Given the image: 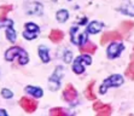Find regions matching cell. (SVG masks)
Wrapping results in <instances>:
<instances>
[{
  "label": "cell",
  "mask_w": 134,
  "mask_h": 116,
  "mask_svg": "<svg viewBox=\"0 0 134 116\" xmlns=\"http://www.w3.org/2000/svg\"><path fill=\"white\" fill-rule=\"evenodd\" d=\"M19 104L21 107L24 109V111L27 113H34L35 110L37 108V102L31 99V98H28V97H23L21 101H19Z\"/></svg>",
  "instance_id": "obj_7"
},
{
  "label": "cell",
  "mask_w": 134,
  "mask_h": 116,
  "mask_svg": "<svg viewBox=\"0 0 134 116\" xmlns=\"http://www.w3.org/2000/svg\"><path fill=\"white\" fill-rule=\"evenodd\" d=\"M86 97L88 99H94L96 98V96L93 94V82H91L88 85V87L86 88Z\"/></svg>",
  "instance_id": "obj_24"
},
{
  "label": "cell",
  "mask_w": 134,
  "mask_h": 116,
  "mask_svg": "<svg viewBox=\"0 0 134 116\" xmlns=\"http://www.w3.org/2000/svg\"><path fill=\"white\" fill-rule=\"evenodd\" d=\"M63 97H64V101L69 102V103L74 102L75 99H76V97H77L76 88H75L71 84H68L66 87H65V90H64V92H63Z\"/></svg>",
  "instance_id": "obj_8"
},
{
  "label": "cell",
  "mask_w": 134,
  "mask_h": 116,
  "mask_svg": "<svg viewBox=\"0 0 134 116\" xmlns=\"http://www.w3.org/2000/svg\"><path fill=\"white\" fill-rule=\"evenodd\" d=\"M25 12L31 16H41L44 12V6L41 3L30 1V3L25 4Z\"/></svg>",
  "instance_id": "obj_6"
},
{
  "label": "cell",
  "mask_w": 134,
  "mask_h": 116,
  "mask_svg": "<svg viewBox=\"0 0 134 116\" xmlns=\"http://www.w3.org/2000/svg\"><path fill=\"white\" fill-rule=\"evenodd\" d=\"M28 62H29V54H28V52H27L24 48H22V50H21V52H19V56H18V63L21 64V65H25Z\"/></svg>",
  "instance_id": "obj_20"
},
{
  "label": "cell",
  "mask_w": 134,
  "mask_h": 116,
  "mask_svg": "<svg viewBox=\"0 0 134 116\" xmlns=\"http://www.w3.org/2000/svg\"><path fill=\"white\" fill-rule=\"evenodd\" d=\"M11 9H12V6H10V5H9V6L6 5V6H1V7H0V18H1V19L5 18L6 13L9 12Z\"/></svg>",
  "instance_id": "obj_27"
},
{
  "label": "cell",
  "mask_w": 134,
  "mask_h": 116,
  "mask_svg": "<svg viewBox=\"0 0 134 116\" xmlns=\"http://www.w3.org/2000/svg\"><path fill=\"white\" fill-rule=\"evenodd\" d=\"M37 53H39V57H40V59L42 60V63H48L51 60L48 48H47L46 46H44V45H40V46H39Z\"/></svg>",
  "instance_id": "obj_14"
},
{
  "label": "cell",
  "mask_w": 134,
  "mask_h": 116,
  "mask_svg": "<svg viewBox=\"0 0 134 116\" xmlns=\"http://www.w3.org/2000/svg\"><path fill=\"white\" fill-rule=\"evenodd\" d=\"M37 35H39L37 31H31V30H28V29H25L23 31V38L25 40H34V39H36Z\"/></svg>",
  "instance_id": "obj_21"
},
{
  "label": "cell",
  "mask_w": 134,
  "mask_h": 116,
  "mask_svg": "<svg viewBox=\"0 0 134 116\" xmlns=\"http://www.w3.org/2000/svg\"><path fill=\"white\" fill-rule=\"evenodd\" d=\"M6 28H5V35H6V39L10 41V42H15L16 39H17V33H16V30L13 29V22L11 21V19H9L6 22Z\"/></svg>",
  "instance_id": "obj_9"
},
{
  "label": "cell",
  "mask_w": 134,
  "mask_h": 116,
  "mask_svg": "<svg viewBox=\"0 0 134 116\" xmlns=\"http://www.w3.org/2000/svg\"><path fill=\"white\" fill-rule=\"evenodd\" d=\"M93 109L96 113L102 116H108L111 114V108H110V105H105V104L100 103V102H96V103H94Z\"/></svg>",
  "instance_id": "obj_10"
},
{
  "label": "cell",
  "mask_w": 134,
  "mask_h": 116,
  "mask_svg": "<svg viewBox=\"0 0 134 116\" xmlns=\"http://www.w3.org/2000/svg\"><path fill=\"white\" fill-rule=\"evenodd\" d=\"M24 91H25V93H28L29 96L36 98V99H39V98H41L44 96L42 88L39 87V86H27V87L24 88Z\"/></svg>",
  "instance_id": "obj_11"
},
{
  "label": "cell",
  "mask_w": 134,
  "mask_h": 116,
  "mask_svg": "<svg viewBox=\"0 0 134 116\" xmlns=\"http://www.w3.org/2000/svg\"><path fill=\"white\" fill-rule=\"evenodd\" d=\"M123 50H125V46H123L122 42H116V41H114V42H111V44L108 46V48H106V56H108L109 59H115V58H119V57L121 56Z\"/></svg>",
  "instance_id": "obj_5"
},
{
  "label": "cell",
  "mask_w": 134,
  "mask_h": 116,
  "mask_svg": "<svg viewBox=\"0 0 134 116\" xmlns=\"http://www.w3.org/2000/svg\"><path fill=\"white\" fill-rule=\"evenodd\" d=\"M120 12L126 16H129V17H134V5L127 4V5H125V6H122L120 9Z\"/></svg>",
  "instance_id": "obj_19"
},
{
  "label": "cell",
  "mask_w": 134,
  "mask_h": 116,
  "mask_svg": "<svg viewBox=\"0 0 134 116\" xmlns=\"http://www.w3.org/2000/svg\"><path fill=\"white\" fill-rule=\"evenodd\" d=\"M50 114L52 116H63V115H66V111H64V110L59 109V108H54V109H52L50 111Z\"/></svg>",
  "instance_id": "obj_26"
},
{
  "label": "cell",
  "mask_w": 134,
  "mask_h": 116,
  "mask_svg": "<svg viewBox=\"0 0 134 116\" xmlns=\"http://www.w3.org/2000/svg\"><path fill=\"white\" fill-rule=\"evenodd\" d=\"M116 39H121V35L117 33V31H109V33H105L102 38V44H105L108 41H112L116 40Z\"/></svg>",
  "instance_id": "obj_16"
},
{
  "label": "cell",
  "mask_w": 134,
  "mask_h": 116,
  "mask_svg": "<svg viewBox=\"0 0 134 116\" xmlns=\"http://www.w3.org/2000/svg\"><path fill=\"white\" fill-rule=\"evenodd\" d=\"M104 28V23L99 22V21H93L87 25V33L88 34H98L99 31H102V29Z\"/></svg>",
  "instance_id": "obj_13"
},
{
  "label": "cell",
  "mask_w": 134,
  "mask_h": 116,
  "mask_svg": "<svg viewBox=\"0 0 134 116\" xmlns=\"http://www.w3.org/2000/svg\"><path fill=\"white\" fill-rule=\"evenodd\" d=\"M81 48V52H83V53H94L96 51H97V46L94 44H92V42H85L82 46H80Z\"/></svg>",
  "instance_id": "obj_18"
},
{
  "label": "cell",
  "mask_w": 134,
  "mask_h": 116,
  "mask_svg": "<svg viewBox=\"0 0 134 116\" xmlns=\"http://www.w3.org/2000/svg\"><path fill=\"white\" fill-rule=\"evenodd\" d=\"M123 82H125V79H123V76L122 75H120V74H115V75L109 76V78L106 79V80H104L103 84L100 85L99 93L100 94H105L109 88L119 87V86H121Z\"/></svg>",
  "instance_id": "obj_2"
},
{
  "label": "cell",
  "mask_w": 134,
  "mask_h": 116,
  "mask_svg": "<svg viewBox=\"0 0 134 116\" xmlns=\"http://www.w3.org/2000/svg\"><path fill=\"white\" fill-rule=\"evenodd\" d=\"M92 64V57L90 56V53H83L81 56L76 57L72 62V71L75 74H82L85 71V67L86 65H91Z\"/></svg>",
  "instance_id": "obj_3"
},
{
  "label": "cell",
  "mask_w": 134,
  "mask_h": 116,
  "mask_svg": "<svg viewBox=\"0 0 134 116\" xmlns=\"http://www.w3.org/2000/svg\"><path fill=\"white\" fill-rule=\"evenodd\" d=\"M56 18H57V21H58V22H60V23L66 22V21H68V18H69V11H68V10H65V9H60L59 11H57Z\"/></svg>",
  "instance_id": "obj_17"
},
{
  "label": "cell",
  "mask_w": 134,
  "mask_h": 116,
  "mask_svg": "<svg viewBox=\"0 0 134 116\" xmlns=\"http://www.w3.org/2000/svg\"><path fill=\"white\" fill-rule=\"evenodd\" d=\"M0 94H1V97L5 98V99H11V98L13 97V93L11 90H9V88H3L1 90V92H0Z\"/></svg>",
  "instance_id": "obj_23"
},
{
  "label": "cell",
  "mask_w": 134,
  "mask_h": 116,
  "mask_svg": "<svg viewBox=\"0 0 134 116\" xmlns=\"http://www.w3.org/2000/svg\"><path fill=\"white\" fill-rule=\"evenodd\" d=\"M48 38L51 39L52 42H60L62 39L64 38V34H63V31L59 30V29H53L50 33V36H48Z\"/></svg>",
  "instance_id": "obj_15"
},
{
  "label": "cell",
  "mask_w": 134,
  "mask_h": 116,
  "mask_svg": "<svg viewBox=\"0 0 134 116\" xmlns=\"http://www.w3.org/2000/svg\"><path fill=\"white\" fill-rule=\"evenodd\" d=\"M24 28L28 29V30H31V31H37V33H40V28H39V25H36L35 23H33V22L25 23Z\"/></svg>",
  "instance_id": "obj_25"
},
{
  "label": "cell",
  "mask_w": 134,
  "mask_h": 116,
  "mask_svg": "<svg viewBox=\"0 0 134 116\" xmlns=\"http://www.w3.org/2000/svg\"><path fill=\"white\" fill-rule=\"evenodd\" d=\"M63 60H64V63H66V64H69V63L72 60V52L70 50L64 51V53H63Z\"/></svg>",
  "instance_id": "obj_22"
},
{
  "label": "cell",
  "mask_w": 134,
  "mask_h": 116,
  "mask_svg": "<svg viewBox=\"0 0 134 116\" xmlns=\"http://www.w3.org/2000/svg\"><path fill=\"white\" fill-rule=\"evenodd\" d=\"M127 75H129L132 79H134V59L131 62L129 67H128V70H127Z\"/></svg>",
  "instance_id": "obj_28"
},
{
  "label": "cell",
  "mask_w": 134,
  "mask_h": 116,
  "mask_svg": "<svg viewBox=\"0 0 134 116\" xmlns=\"http://www.w3.org/2000/svg\"><path fill=\"white\" fill-rule=\"evenodd\" d=\"M0 115L7 116V111H6V110H3V109H0Z\"/></svg>",
  "instance_id": "obj_29"
},
{
  "label": "cell",
  "mask_w": 134,
  "mask_h": 116,
  "mask_svg": "<svg viewBox=\"0 0 134 116\" xmlns=\"http://www.w3.org/2000/svg\"><path fill=\"white\" fill-rule=\"evenodd\" d=\"M70 38L71 42L76 46H82L85 42H87L88 33L86 29H81L79 25H72L70 28Z\"/></svg>",
  "instance_id": "obj_1"
},
{
  "label": "cell",
  "mask_w": 134,
  "mask_h": 116,
  "mask_svg": "<svg viewBox=\"0 0 134 116\" xmlns=\"http://www.w3.org/2000/svg\"><path fill=\"white\" fill-rule=\"evenodd\" d=\"M21 50H22V47H18V46L10 47L9 50L5 52V59H6L7 62H12L15 58H17V57L19 56Z\"/></svg>",
  "instance_id": "obj_12"
},
{
  "label": "cell",
  "mask_w": 134,
  "mask_h": 116,
  "mask_svg": "<svg viewBox=\"0 0 134 116\" xmlns=\"http://www.w3.org/2000/svg\"><path fill=\"white\" fill-rule=\"evenodd\" d=\"M64 75V68L62 65H58L56 70L53 71L51 78L48 79V87L51 91H57L60 87V82H62V78Z\"/></svg>",
  "instance_id": "obj_4"
}]
</instances>
